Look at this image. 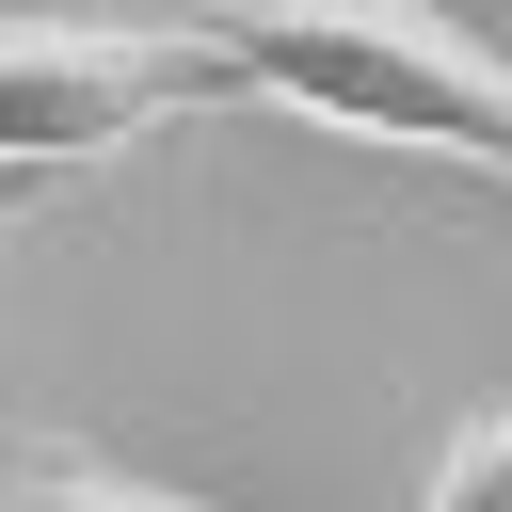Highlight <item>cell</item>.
Listing matches in <instances>:
<instances>
[{
	"mask_svg": "<svg viewBox=\"0 0 512 512\" xmlns=\"http://www.w3.org/2000/svg\"><path fill=\"white\" fill-rule=\"evenodd\" d=\"M176 112H240V80L192 16H0V176L16 192L128 160Z\"/></svg>",
	"mask_w": 512,
	"mask_h": 512,
	"instance_id": "obj_2",
	"label": "cell"
},
{
	"mask_svg": "<svg viewBox=\"0 0 512 512\" xmlns=\"http://www.w3.org/2000/svg\"><path fill=\"white\" fill-rule=\"evenodd\" d=\"M0 512H208V496H160V480H128V464H96V448H32V464L0 480Z\"/></svg>",
	"mask_w": 512,
	"mask_h": 512,
	"instance_id": "obj_3",
	"label": "cell"
},
{
	"mask_svg": "<svg viewBox=\"0 0 512 512\" xmlns=\"http://www.w3.org/2000/svg\"><path fill=\"white\" fill-rule=\"evenodd\" d=\"M16 208H32V192H16V176H0V240H16Z\"/></svg>",
	"mask_w": 512,
	"mask_h": 512,
	"instance_id": "obj_5",
	"label": "cell"
},
{
	"mask_svg": "<svg viewBox=\"0 0 512 512\" xmlns=\"http://www.w3.org/2000/svg\"><path fill=\"white\" fill-rule=\"evenodd\" d=\"M240 112H304L400 160H464L512 192V64L432 0H192Z\"/></svg>",
	"mask_w": 512,
	"mask_h": 512,
	"instance_id": "obj_1",
	"label": "cell"
},
{
	"mask_svg": "<svg viewBox=\"0 0 512 512\" xmlns=\"http://www.w3.org/2000/svg\"><path fill=\"white\" fill-rule=\"evenodd\" d=\"M416 512H512V400H480V416H464V432L432 448Z\"/></svg>",
	"mask_w": 512,
	"mask_h": 512,
	"instance_id": "obj_4",
	"label": "cell"
}]
</instances>
